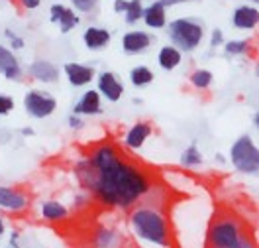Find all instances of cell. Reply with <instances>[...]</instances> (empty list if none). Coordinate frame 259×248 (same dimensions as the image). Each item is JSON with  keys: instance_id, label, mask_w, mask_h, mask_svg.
I'll list each match as a JSON object with an SVG mask.
<instances>
[{"instance_id": "24", "label": "cell", "mask_w": 259, "mask_h": 248, "mask_svg": "<svg viewBox=\"0 0 259 248\" xmlns=\"http://www.w3.org/2000/svg\"><path fill=\"white\" fill-rule=\"evenodd\" d=\"M189 81L196 89H208L212 85V71L208 69H194L189 77Z\"/></svg>"}, {"instance_id": "6", "label": "cell", "mask_w": 259, "mask_h": 248, "mask_svg": "<svg viewBox=\"0 0 259 248\" xmlns=\"http://www.w3.org/2000/svg\"><path fill=\"white\" fill-rule=\"evenodd\" d=\"M24 107H26V113L32 118H48L55 113L57 100L44 91L33 89V91H28V95L24 97Z\"/></svg>"}, {"instance_id": "25", "label": "cell", "mask_w": 259, "mask_h": 248, "mask_svg": "<svg viewBox=\"0 0 259 248\" xmlns=\"http://www.w3.org/2000/svg\"><path fill=\"white\" fill-rule=\"evenodd\" d=\"M181 162H183V165H187V167H196V165L202 164V156H200V150L196 148V144L189 146V148L181 154Z\"/></svg>"}, {"instance_id": "9", "label": "cell", "mask_w": 259, "mask_h": 248, "mask_svg": "<svg viewBox=\"0 0 259 248\" xmlns=\"http://www.w3.org/2000/svg\"><path fill=\"white\" fill-rule=\"evenodd\" d=\"M49 20L53 24H59V32L61 33H69L71 30H75L81 22L79 14L75 10L63 6V4H53L49 8Z\"/></svg>"}, {"instance_id": "29", "label": "cell", "mask_w": 259, "mask_h": 248, "mask_svg": "<svg viewBox=\"0 0 259 248\" xmlns=\"http://www.w3.org/2000/svg\"><path fill=\"white\" fill-rule=\"evenodd\" d=\"M4 36L12 40V44H10V46H12V50H22V48H24V40H22V38H18L12 30H6V32H4Z\"/></svg>"}, {"instance_id": "4", "label": "cell", "mask_w": 259, "mask_h": 248, "mask_svg": "<svg viewBox=\"0 0 259 248\" xmlns=\"http://www.w3.org/2000/svg\"><path fill=\"white\" fill-rule=\"evenodd\" d=\"M245 236L242 225L232 217L214 219L210 229L206 232L208 248H236Z\"/></svg>"}, {"instance_id": "13", "label": "cell", "mask_w": 259, "mask_h": 248, "mask_svg": "<svg viewBox=\"0 0 259 248\" xmlns=\"http://www.w3.org/2000/svg\"><path fill=\"white\" fill-rule=\"evenodd\" d=\"M0 75H4L10 81H18L22 77V67L18 57L10 48L4 46H0Z\"/></svg>"}, {"instance_id": "33", "label": "cell", "mask_w": 259, "mask_h": 248, "mask_svg": "<svg viewBox=\"0 0 259 248\" xmlns=\"http://www.w3.org/2000/svg\"><path fill=\"white\" fill-rule=\"evenodd\" d=\"M69 124L73 126V128H81V120L77 118V115H73V116H69Z\"/></svg>"}, {"instance_id": "19", "label": "cell", "mask_w": 259, "mask_h": 248, "mask_svg": "<svg viewBox=\"0 0 259 248\" xmlns=\"http://www.w3.org/2000/svg\"><path fill=\"white\" fill-rule=\"evenodd\" d=\"M102 113V107H100V95L98 91H87L82 95L79 102L75 104V115H98Z\"/></svg>"}, {"instance_id": "20", "label": "cell", "mask_w": 259, "mask_h": 248, "mask_svg": "<svg viewBox=\"0 0 259 248\" xmlns=\"http://www.w3.org/2000/svg\"><path fill=\"white\" fill-rule=\"evenodd\" d=\"M181 59H183V53L173 48V46H163L159 53H157V65L161 67L163 71H173L181 65Z\"/></svg>"}, {"instance_id": "10", "label": "cell", "mask_w": 259, "mask_h": 248, "mask_svg": "<svg viewBox=\"0 0 259 248\" xmlns=\"http://www.w3.org/2000/svg\"><path fill=\"white\" fill-rule=\"evenodd\" d=\"M151 44H153V36H149L147 32H142V30H130L122 38V50L126 51L128 55L144 53L146 50L151 48Z\"/></svg>"}, {"instance_id": "1", "label": "cell", "mask_w": 259, "mask_h": 248, "mask_svg": "<svg viewBox=\"0 0 259 248\" xmlns=\"http://www.w3.org/2000/svg\"><path fill=\"white\" fill-rule=\"evenodd\" d=\"M87 185L95 197L108 207L128 209L153 187L151 178L140 165L124 160L112 144H100L87 162Z\"/></svg>"}, {"instance_id": "35", "label": "cell", "mask_w": 259, "mask_h": 248, "mask_svg": "<svg viewBox=\"0 0 259 248\" xmlns=\"http://www.w3.org/2000/svg\"><path fill=\"white\" fill-rule=\"evenodd\" d=\"M247 2H251V6H255V4H257L259 0H247Z\"/></svg>"}, {"instance_id": "32", "label": "cell", "mask_w": 259, "mask_h": 248, "mask_svg": "<svg viewBox=\"0 0 259 248\" xmlns=\"http://www.w3.org/2000/svg\"><path fill=\"white\" fill-rule=\"evenodd\" d=\"M163 6L167 8V6H175V4H183V2H189V0H159Z\"/></svg>"}, {"instance_id": "31", "label": "cell", "mask_w": 259, "mask_h": 248, "mask_svg": "<svg viewBox=\"0 0 259 248\" xmlns=\"http://www.w3.org/2000/svg\"><path fill=\"white\" fill-rule=\"evenodd\" d=\"M20 2H22V6L28 8V10H35V8L41 4V0H20Z\"/></svg>"}, {"instance_id": "7", "label": "cell", "mask_w": 259, "mask_h": 248, "mask_svg": "<svg viewBox=\"0 0 259 248\" xmlns=\"http://www.w3.org/2000/svg\"><path fill=\"white\" fill-rule=\"evenodd\" d=\"M98 95H102L108 102H118L124 95V83L112 71H102L98 75Z\"/></svg>"}, {"instance_id": "17", "label": "cell", "mask_w": 259, "mask_h": 248, "mask_svg": "<svg viewBox=\"0 0 259 248\" xmlns=\"http://www.w3.org/2000/svg\"><path fill=\"white\" fill-rule=\"evenodd\" d=\"M110 38H112V36H110V32H108L106 28H97V26L87 28L84 33H82V42H84L87 50H93V51L108 48Z\"/></svg>"}, {"instance_id": "26", "label": "cell", "mask_w": 259, "mask_h": 248, "mask_svg": "<svg viewBox=\"0 0 259 248\" xmlns=\"http://www.w3.org/2000/svg\"><path fill=\"white\" fill-rule=\"evenodd\" d=\"M249 50V40H232V42H224V51L228 55H243Z\"/></svg>"}, {"instance_id": "34", "label": "cell", "mask_w": 259, "mask_h": 248, "mask_svg": "<svg viewBox=\"0 0 259 248\" xmlns=\"http://www.w3.org/2000/svg\"><path fill=\"white\" fill-rule=\"evenodd\" d=\"M4 232H6V225H4V221H2V219H0V236H2V234H4Z\"/></svg>"}, {"instance_id": "15", "label": "cell", "mask_w": 259, "mask_h": 248, "mask_svg": "<svg viewBox=\"0 0 259 248\" xmlns=\"http://www.w3.org/2000/svg\"><path fill=\"white\" fill-rule=\"evenodd\" d=\"M114 12H120L124 14V20L126 24L134 26L138 24L142 16H144V4L142 0H114Z\"/></svg>"}, {"instance_id": "28", "label": "cell", "mask_w": 259, "mask_h": 248, "mask_svg": "<svg viewBox=\"0 0 259 248\" xmlns=\"http://www.w3.org/2000/svg\"><path fill=\"white\" fill-rule=\"evenodd\" d=\"M14 107H16V102L10 95H0V116L10 115L14 111Z\"/></svg>"}, {"instance_id": "5", "label": "cell", "mask_w": 259, "mask_h": 248, "mask_svg": "<svg viewBox=\"0 0 259 248\" xmlns=\"http://www.w3.org/2000/svg\"><path fill=\"white\" fill-rule=\"evenodd\" d=\"M230 162L232 165L247 175H255L259 169V150L249 134L240 136L230 148Z\"/></svg>"}, {"instance_id": "3", "label": "cell", "mask_w": 259, "mask_h": 248, "mask_svg": "<svg viewBox=\"0 0 259 248\" xmlns=\"http://www.w3.org/2000/svg\"><path fill=\"white\" fill-rule=\"evenodd\" d=\"M167 33L173 48L185 53V51H194L202 44L204 26L193 18H175L173 22L167 24Z\"/></svg>"}, {"instance_id": "12", "label": "cell", "mask_w": 259, "mask_h": 248, "mask_svg": "<svg viewBox=\"0 0 259 248\" xmlns=\"http://www.w3.org/2000/svg\"><path fill=\"white\" fill-rule=\"evenodd\" d=\"M232 22L238 30H253L259 24V10L251 4H243V6H238L234 10V16H232Z\"/></svg>"}, {"instance_id": "8", "label": "cell", "mask_w": 259, "mask_h": 248, "mask_svg": "<svg viewBox=\"0 0 259 248\" xmlns=\"http://www.w3.org/2000/svg\"><path fill=\"white\" fill-rule=\"evenodd\" d=\"M30 207V197L20 191L16 187H6L0 185V209L10 211V213H20Z\"/></svg>"}, {"instance_id": "30", "label": "cell", "mask_w": 259, "mask_h": 248, "mask_svg": "<svg viewBox=\"0 0 259 248\" xmlns=\"http://www.w3.org/2000/svg\"><path fill=\"white\" fill-rule=\"evenodd\" d=\"M224 44V33L220 28H216V30H212V36H210V46L212 48H218V46H222Z\"/></svg>"}, {"instance_id": "23", "label": "cell", "mask_w": 259, "mask_h": 248, "mask_svg": "<svg viewBox=\"0 0 259 248\" xmlns=\"http://www.w3.org/2000/svg\"><path fill=\"white\" fill-rule=\"evenodd\" d=\"M153 79H155L153 71L146 65H138L130 71V81L134 87H146L149 83H153Z\"/></svg>"}, {"instance_id": "27", "label": "cell", "mask_w": 259, "mask_h": 248, "mask_svg": "<svg viewBox=\"0 0 259 248\" xmlns=\"http://www.w3.org/2000/svg\"><path fill=\"white\" fill-rule=\"evenodd\" d=\"M71 4H73L75 10H79L82 14H91V12L97 10L98 0H71Z\"/></svg>"}, {"instance_id": "11", "label": "cell", "mask_w": 259, "mask_h": 248, "mask_svg": "<svg viewBox=\"0 0 259 248\" xmlns=\"http://www.w3.org/2000/svg\"><path fill=\"white\" fill-rule=\"evenodd\" d=\"M65 77L73 87H84L95 79V69L91 65H82V63H65L63 65Z\"/></svg>"}, {"instance_id": "22", "label": "cell", "mask_w": 259, "mask_h": 248, "mask_svg": "<svg viewBox=\"0 0 259 248\" xmlns=\"http://www.w3.org/2000/svg\"><path fill=\"white\" fill-rule=\"evenodd\" d=\"M118 244H120V236L116 231L98 229L95 234V246L97 248H118Z\"/></svg>"}, {"instance_id": "2", "label": "cell", "mask_w": 259, "mask_h": 248, "mask_svg": "<svg viewBox=\"0 0 259 248\" xmlns=\"http://www.w3.org/2000/svg\"><path fill=\"white\" fill-rule=\"evenodd\" d=\"M130 227L142 240L155 246H171V231L167 225V219L159 209L155 207H136L130 213Z\"/></svg>"}, {"instance_id": "21", "label": "cell", "mask_w": 259, "mask_h": 248, "mask_svg": "<svg viewBox=\"0 0 259 248\" xmlns=\"http://www.w3.org/2000/svg\"><path fill=\"white\" fill-rule=\"evenodd\" d=\"M41 217L46 221H51V223H59V221H65L69 217V211L59 201H46L41 205Z\"/></svg>"}, {"instance_id": "18", "label": "cell", "mask_w": 259, "mask_h": 248, "mask_svg": "<svg viewBox=\"0 0 259 248\" xmlns=\"http://www.w3.org/2000/svg\"><path fill=\"white\" fill-rule=\"evenodd\" d=\"M149 136H151V126H149V122H136L128 132H126L124 142H126V146H128L130 150H140L146 144V140Z\"/></svg>"}, {"instance_id": "14", "label": "cell", "mask_w": 259, "mask_h": 248, "mask_svg": "<svg viewBox=\"0 0 259 248\" xmlns=\"http://www.w3.org/2000/svg\"><path fill=\"white\" fill-rule=\"evenodd\" d=\"M30 75L39 83H57L59 81V69L55 63L48 59H35L30 65Z\"/></svg>"}, {"instance_id": "16", "label": "cell", "mask_w": 259, "mask_h": 248, "mask_svg": "<svg viewBox=\"0 0 259 248\" xmlns=\"http://www.w3.org/2000/svg\"><path fill=\"white\" fill-rule=\"evenodd\" d=\"M142 20L146 22L147 28L151 30H161L167 26V8L163 6L159 0L151 2L147 8H144V16Z\"/></svg>"}]
</instances>
